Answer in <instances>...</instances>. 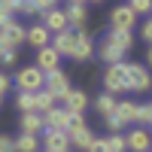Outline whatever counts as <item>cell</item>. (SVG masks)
Segmentation results:
<instances>
[{"label":"cell","instance_id":"cell-40","mask_svg":"<svg viewBox=\"0 0 152 152\" xmlns=\"http://www.w3.org/2000/svg\"><path fill=\"white\" fill-rule=\"evenodd\" d=\"M67 3H85V0H67Z\"/></svg>","mask_w":152,"mask_h":152},{"label":"cell","instance_id":"cell-33","mask_svg":"<svg viewBox=\"0 0 152 152\" xmlns=\"http://www.w3.org/2000/svg\"><path fill=\"white\" fill-rule=\"evenodd\" d=\"M34 6H37V12H46V9H55L58 0H34Z\"/></svg>","mask_w":152,"mask_h":152},{"label":"cell","instance_id":"cell-24","mask_svg":"<svg viewBox=\"0 0 152 152\" xmlns=\"http://www.w3.org/2000/svg\"><path fill=\"white\" fill-rule=\"evenodd\" d=\"M116 104H119V100H116V94H100V97L94 100V110L107 119V116H113V113H116Z\"/></svg>","mask_w":152,"mask_h":152},{"label":"cell","instance_id":"cell-8","mask_svg":"<svg viewBox=\"0 0 152 152\" xmlns=\"http://www.w3.org/2000/svg\"><path fill=\"white\" fill-rule=\"evenodd\" d=\"M0 40L6 43V49H18L21 43H28V31L18 21H9L6 28H0Z\"/></svg>","mask_w":152,"mask_h":152},{"label":"cell","instance_id":"cell-15","mask_svg":"<svg viewBox=\"0 0 152 152\" xmlns=\"http://www.w3.org/2000/svg\"><path fill=\"white\" fill-rule=\"evenodd\" d=\"M67 137H70V146H76V149H85V152H88V146L94 143V134H91V128H88V125L67 131Z\"/></svg>","mask_w":152,"mask_h":152},{"label":"cell","instance_id":"cell-11","mask_svg":"<svg viewBox=\"0 0 152 152\" xmlns=\"http://www.w3.org/2000/svg\"><path fill=\"white\" fill-rule=\"evenodd\" d=\"M94 55V43H91V34L85 28L76 31V52H73V61H88Z\"/></svg>","mask_w":152,"mask_h":152},{"label":"cell","instance_id":"cell-18","mask_svg":"<svg viewBox=\"0 0 152 152\" xmlns=\"http://www.w3.org/2000/svg\"><path fill=\"white\" fill-rule=\"evenodd\" d=\"M137 107H140V104H134V100H119L113 116H116L122 125H131V122H137Z\"/></svg>","mask_w":152,"mask_h":152},{"label":"cell","instance_id":"cell-43","mask_svg":"<svg viewBox=\"0 0 152 152\" xmlns=\"http://www.w3.org/2000/svg\"><path fill=\"white\" fill-rule=\"evenodd\" d=\"M43 152H49V149H43Z\"/></svg>","mask_w":152,"mask_h":152},{"label":"cell","instance_id":"cell-34","mask_svg":"<svg viewBox=\"0 0 152 152\" xmlns=\"http://www.w3.org/2000/svg\"><path fill=\"white\" fill-rule=\"evenodd\" d=\"M107 128H110V131H113V134H119V131H122V128H125V125H122V122H119V119H116V116H107Z\"/></svg>","mask_w":152,"mask_h":152},{"label":"cell","instance_id":"cell-28","mask_svg":"<svg viewBox=\"0 0 152 152\" xmlns=\"http://www.w3.org/2000/svg\"><path fill=\"white\" fill-rule=\"evenodd\" d=\"M107 149H110V152H128V143H125L122 134H110V137H107Z\"/></svg>","mask_w":152,"mask_h":152},{"label":"cell","instance_id":"cell-5","mask_svg":"<svg viewBox=\"0 0 152 152\" xmlns=\"http://www.w3.org/2000/svg\"><path fill=\"white\" fill-rule=\"evenodd\" d=\"M43 88H46L55 100H61V97L70 91V76H67L64 70H52V73H46V85H43Z\"/></svg>","mask_w":152,"mask_h":152},{"label":"cell","instance_id":"cell-22","mask_svg":"<svg viewBox=\"0 0 152 152\" xmlns=\"http://www.w3.org/2000/svg\"><path fill=\"white\" fill-rule=\"evenodd\" d=\"M12 146H15V152H40V137H34V134H18L15 140H12Z\"/></svg>","mask_w":152,"mask_h":152},{"label":"cell","instance_id":"cell-14","mask_svg":"<svg viewBox=\"0 0 152 152\" xmlns=\"http://www.w3.org/2000/svg\"><path fill=\"white\" fill-rule=\"evenodd\" d=\"M61 100H64L67 113H85V107H88V97H85V91H79V88H70Z\"/></svg>","mask_w":152,"mask_h":152},{"label":"cell","instance_id":"cell-29","mask_svg":"<svg viewBox=\"0 0 152 152\" xmlns=\"http://www.w3.org/2000/svg\"><path fill=\"white\" fill-rule=\"evenodd\" d=\"M128 6L134 9V15H146L152 12V0H128Z\"/></svg>","mask_w":152,"mask_h":152},{"label":"cell","instance_id":"cell-4","mask_svg":"<svg viewBox=\"0 0 152 152\" xmlns=\"http://www.w3.org/2000/svg\"><path fill=\"white\" fill-rule=\"evenodd\" d=\"M134 21H137V15L128 3H119L116 9H110V31H131Z\"/></svg>","mask_w":152,"mask_h":152},{"label":"cell","instance_id":"cell-30","mask_svg":"<svg viewBox=\"0 0 152 152\" xmlns=\"http://www.w3.org/2000/svg\"><path fill=\"white\" fill-rule=\"evenodd\" d=\"M82 125H85V116H82V113H67V131L82 128Z\"/></svg>","mask_w":152,"mask_h":152},{"label":"cell","instance_id":"cell-35","mask_svg":"<svg viewBox=\"0 0 152 152\" xmlns=\"http://www.w3.org/2000/svg\"><path fill=\"white\" fill-rule=\"evenodd\" d=\"M0 152H15V146H12V140L6 134H0Z\"/></svg>","mask_w":152,"mask_h":152},{"label":"cell","instance_id":"cell-21","mask_svg":"<svg viewBox=\"0 0 152 152\" xmlns=\"http://www.w3.org/2000/svg\"><path fill=\"white\" fill-rule=\"evenodd\" d=\"M97 58H100V61H107V67H110V64H122L125 52H119L116 46H110V43L104 40V43H100V49H97Z\"/></svg>","mask_w":152,"mask_h":152},{"label":"cell","instance_id":"cell-39","mask_svg":"<svg viewBox=\"0 0 152 152\" xmlns=\"http://www.w3.org/2000/svg\"><path fill=\"white\" fill-rule=\"evenodd\" d=\"M3 52H6V43H3V40H0V55H3Z\"/></svg>","mask_w":152,"mask_h":152},{"label":"cell","instance_id":"cell-32","mask_svg":"<svg viewBox=\"0 0 152 152\" xmlns=\"http://www.w3.org/2000/svg\"><path fill=\"white\" fill-rule=\"evenodd\" d=\"M0 64H3V67H12V64H15V49H6V52L0 55Z\"/></svg>","mask_w":152,"mask_h":152},{"label":"cell","instance_id":"cell-7","mask_svg":"<svg viewBox=\"0 0 152 152\" xmlns=\"http://www.w3.org/2000/svg\"><path fill=\"white\" fill-rule=\"evenodd\" d=\"M40 15H43V21H40V24H43V28H46L49 34H52V37L70 28V24H67V15H64V9H58V6H55V9H46V12H40Z\"/></svg>","mask_w":152,"mask_h":152},{"label":"cell","instance_id":"cell-19","mask_svg":"<svg viewBox=\"0 0 152 152\" xmlns=\"http://www.w3.org/2000/svg\"><path fill=\"white\" fill-rule=\"evenodd\" d=\"M104 40L110 43V46H116L119 52H128V49L134 46V37H131V31H110Z\"/></svg>","mask_w":152,"mask_h":152},{"label":"cell","instance_id":"cell-20","mask_svg":"<svg viewBox=\"0 0 152 152\" xmlns=\"http://www.w3.org/2000/svg\"><path fill=\"white\" fill-rule=\"evenodd\" d=\"M49 40H52V34H49L43 24H34V28H28V43L37 46V49H46Z\"/></svg>","mask_w":152,"mask_h":152},{"label":"cell","instance_id":"cell-17","mask_svg":"<svg viewBox=\"0 0 152 152\" xmlns=\"http://www.w3.org/2000/svg\"><path fill=\"white\" fill-rule=\"evenodd\" d=\"M18 125H21V134H34V137H40L46 131V122H43L40 113H28V116H21Z\"/></svg>","mask_w":152,"mask_h":152},{"label":"cell","instance_id":"cell-42","mask_svg":"<svg viewBox=\"0 0 152 152\" xmlns=\"http://www.w3.org/2000/svg\"><path fill=\"white\" fill-rule=\"evenodd\" d=\"M0 104H3V97H0Z\"/></svg>","mask_w":152,"mask_h":152},{"label":"cell","instance_id":"cell-3","mask_svg":"<svg viewBox=\"0 0 152 152\" xmlns=\"http://www.w3.org/2000/svg\"><path fill=\"white\" fill-rule=\"evenodd\" d=\"M152 88V73L143 64H128V91H149Z\"/></svg>","mask_w":152,"mask_h":152},{"label":"cell","instance_id":"cell-41","mask_svg":"<svg viewBox=\"0 0 152 152\" xmlns=\"http://www.w3.org/2000/svg\"><path fill=\"white\" fill-rule=\"evenodd\" d=\"M85 3H100V0H85Z\"/></svg>","mask_w":152,"mask_h":152},{"label":"cell","instance_id":"cell-27","mask_svg":"<svg viewBox=\"0 0 152 152\" xmlns=\"http://www.w3.org/2000/svg\"><path fill=\"white\" fill-rule=\"evenodd\" d=\"M137 125H140V128H149L152 125V104H140L137 107Z\"/></svg>","mask_w":152,"mask_h":152},{"label":"cell","instance_id":"cell-25","mask_svg":"<svg viewBox=\"0 0 152 152\" xmlns=\"http://www.w3.org/2000/svg\"><path fill=\"white\" fill-rule=\"evenodd\" d=\"M55 107H58V100L49 94L46 88H43V91H37V113H40V116H46V113L55 110Z\"/></svg>","mask_w":152,"mask_h":152},{"label":"cell","instance_id":"cell-26","mask_svg":"<svg viewBox=\"0 0 152 152\" xmlns=\"http://www.w3.org/2000/svg\"><path fill=\"white\" fill-rule=\"evenodd\" d=\"M12 15H15V3H12V0H0V28H6L9 21H15Z\"/></svg>","mask_w":152,"mask_h":152},{"label":"cell","instance_id":"cell-1","mask_svg":"<svg viewBox=\"0 0 152 152\" xmlns=\"http://www.w3.org/2000/svg\"><path fill=\"white\" fill-rule=\"evenodd\" d=\"M15 85H18V91H31V94H37V91H43V85H46V73L40 70V67H21L18 73H15Z\"/></svg>","mask_w":152,"mask_h":152},{"label":"cell","instance_id":"cell-38","mask_svg":"<svg viewBox=\"0 0 152 152\" xmlns=\"http://www.w3.org/2000/svg\"><path fill=\"white\" fill-rule=\"evenodd\" d=\"M146 61H149V70H152V46H149V52H146Z\"/></svg>","mask_w":152,"mask_h":152},{"label":"cell","instance_id":"cell-2","mask_svg":"<svg viewBox=\"0 0 152 152\" xmlns=\"http://www.w3.org/2000/svg\"><path fill=\"white\" fill-rule=\"evenodd\" d=\"M104 85H107V94H119V91H128V64H110L104 73Z\"/></svg>","mask_w":152,"mask_h":152},{"label":"cell","instance_id":"cell-16","mask_svg":"<svg viewBox=\"0 0 152 152\" xmlns=\"http://www.w3.org/2000/svg\"><path fill=\"white\" fill-rule=\"evenodd\" d=\"M43 122H46L49 131H67V110H64V107L49 110L46 116H43Z\"/></svg>","mask_w":152,"mask_h":152},{"label":"cell","instance_id":"cell-31","mask_svg":"<svg viewBox=\"0 0 152 152\" xmlns=\"http://www.w3.org/2000/svg\"><path fill=\"white\" fill-rule=\"evenodd\" d=\"M140 37H143L149 46H152V18H146V21L140 24Z\"/></svg>","mask_w":152,"mask_h":152},{"label":"cell","instance_id":"cell-13","mask_svg":"<svg viewBox=\"0 0 152 152\" xmlns=\"http://www.w3.org/2000/svg\"><path fill=\"white\" fill-rule=\"evenodd\" d=\"M64 15H67V24H70L73 31H82L85 28V18H88L85 3H67L64 6Z\"/></svg>","mask_w":152,"mask_h":152},{"label":"cell","instance_id":"cell-37","mask_svg":"<svg viewBox=\"0 0 152 152\" xmlns=\"http://www.w3.org/2000/svg\"><path fill=\"white\" fill-rule=\"evenodd\" d=\"M9 85H12V82H9V76H6V73H0V97L9 91Z\"/></svg>","mask_w":152,"mask_h":152},{"label":"cell","instance_id":"cell-9","mask_svg":"<svg viewBox=\"0 0 152 152\" xmlns=\"http://www.w3.org/2000/svg\"><path fill=\"white\" fill-rule=\"evenodd\" d=\"M125 143H128L131 152H149V149H152V134H149L146 128H140V125H137L134 131H128Z\"/></svg>","mask_w":152,"mask_h":152},{"label":"cell","instance_id":"cell-44","mask_svg":"<svg viewBox=\"0 0 152 152\" xmlns=\"http://www.w3.org/2000/svg\"><path fill=\"white\" fill-rule=\"evenodd\" d=\"M149 152H152V149H149Z\"/></svg>","mask_w":152,"mask_h":152},{"label":"cell","instance_id":"cell-36","mask_svg":"<svg viewBox=\"0 0 152 152\" xmlns=\"http://www.w3.org/2000/svg\"><path fill=\"white\" fill-rule=\"evenodd\" d=\"M88 152H110L107 149V140H97V137H94V143L88 146Z\"/></svg>","mask_w":152,"mask_h":152},{"label":"cell","instance_id":"cell-12","mask_svg":"<svg viewBox=\"0 0 152 152\" xmlns=\"http://www.w3.org/2000/svg\"><path fill=\"white\" fill-rule=\"evenodd\" d=\"M58 64H61V55L55 52L52 46H46V49H40V52H37V67H40L43 73H52V70H61Z\"/></svg>","mask_w":152,"mask_h":152},{"label":"cell","instance_id":"cell-6","mask_svg":"<svg viewBox=\"0 0 152 152\" xmlns=\"http://www.w3.org/2000/svg\"><path fill=\"white\" fill-rule=\"evenodd\" d=\"M52 49H55L61 58H73V52H76V31L67 28V31L55 34V37H52Z\"/></svg>","mask_w":152,"mask_h":152},{"label":"cell","instance_id":"cell-23","mask_svg":"<svg viewBox=\"0 0 152 152\" xmlns=\"http://www.w3.org/2000/svg\"><path fill=\"white\" fill-rule=\"evenodd\" d=\"M15 110H21V116L37 113V94H31V91H18V94H15Z\"/></svg>","mask_w":152,"mask_h":152},{"label":"cell","instance_id":"cell-10","mask_svg":"<svg viewBox=\"0 0 152 152\" xmlns=\"http://www.w3.org/2000/svg\"><path fill=\"white\" fill-rule=\"evenodd\" d=\"M43 143H46V149L49 152H70V137H67V131H43Z\"/></svg>","mask_w":152,"mask_h":152}]
</instances>
